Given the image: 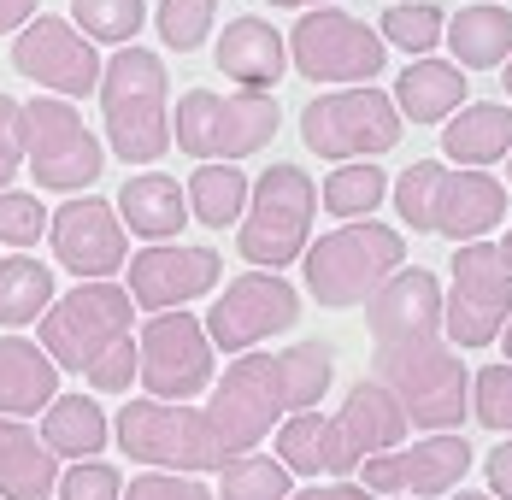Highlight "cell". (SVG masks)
I'll return each mask as SVG.
<instances>
[{
	"label": "cell",
	"instance_id": "6da1fadb",
	"mask_svg": "<svg viewBox=\"0 0 512 500\" xmlns=\"http://www.w3.org/2000/svg\"><path fill=\"white\" fill-rule=\"evenodd\" d=\"M336 383V348L330 342H295L283 353H236L224 377L206 389V424L224 453H254L289 412H312Z\"/></svg>",
	"mask_w": 512,
	"mask_h": 500
},
{
	"label": "cell",
	"instance_id": "7a4b0ae2",
	"mask_svg": "<svg viewBox=\"0 0 512 500\" xmlns=\"http://www.w3.org/2000/svg\"><path fill=\"white\" fill-rule=\"evenodd\" d=\"M395 218L412 236H448L460 242H483L501 218H507V183L489 171H448L442 159H412L407 171L389 183Z\"/></svg>",
	"mask_w": 512,
	"mask_h": 500
},
{
	"label": "cell",
	"instance_id": "3957f363",
	"mask_svg": "<svg viewBox=\"0 0 512 500\" xmlns=\"http://www.w3.org/2000/svg\"><path fill=\"white\" fill-rule=\"evenodd\" d=\"M106 142L124 165H159L171 153V77L154 48H118L101 65Z\"/></svg>",
	"mask_w": 512,
	"mask_h": 500
},
{
	"label": "cell",
	"instance_id": "277c9868",
	"mask_svg": "<svg viewBox=\"0 0 512 500\" xmlns=\"http://www.w3.org/2000/svg\"><path fill=\"white\" fill-rule=\"evenodd\" d=\"M401 265H407V236L395 224H377V218L342 224V230L307 242V253H301L307 295L324 312H354V306H365Z\"/></svg>",
	"mask_w": 512,
	"mask_h": 500
},
{
	"label": "cell",
	"instance_id": "5b68a950",
	"mask_svg": "<svg viewBox=\"0 0 512 500\" xmlns=\"http://www.w3.org/2000/svg\"><path fill=\"white\" fill-rule=\"evenodd\" d=\"M377 383L401 400L407 424L430 430V436L465 430V418H471V371L442 336H430V342H383L377 348Z\"/></svg>",
	"mask_w": 512,
	"mask_h": 500
},
{
	"label": "cell",
	"instance_id": "8992f818",
	"mask_svg": "<svg viewBox=\"0 0 512 500\" xmlns=\"http://www.w3.org/2000/svg\"><path fill=\"white\" fill-rule=\"evenodd\" d=\"M312 218H318V183L301 165L277 159L248 189V212L236 224V248L254 271H283V265H295L307 253Z\"/></svg>",
	"mask_w": 512,
	"mask_h": 500
},
{
	"label": "cell",
	"instance_id": "52a82bcc",
	"mask_svg": "<svg viewBox=\"0 0 512 500\" xmlns=\"http://www.w3.org/2000/svg\"><path fill=\"white\" fill-rule=\"evenodd\" d=\"M118 448L148 471H177V477H201V471H224V442L212 436L201 406L189 400H130L112 418Z\"/></svg>",
	"mask_w": 512,
	"mask_h": 500
},
{
	"label": "cell",
	"instance_id": "ba28073f",
	"mask_svg": "<svg viewBox=\"0 0 512 500\" xmlns=\"http://www.w3.org/2000/svg\"><path fill=\"white\" fill-rule=\"evenodd\" d=\"M283 130V112L271 95H218V89H189L177 100L171 118V142L201 159V165H236L248 153L271 148V136Z\"/></svg>",
	"mask_w": 512,
	"mask_h": 500
},
{
	"label": "cell",
	"instance_id": "9c48e42d",
	"mask_svg": "<svg viewBox=\"0 0 512 500\" xmlns=\"http://www.w3.org/2000/svg\"><path fill=\"white\" fill-rule=\"evenodd\" d=\"M24 165L36 177V189L53 195H83L95 189L106 171L101 136L83 124V112L59 95L24 100Z\"/></svg>",
	"mask_w": 512,
	"mask_h": 500
},
{
	"label": "cell",
	"instance_id": "30bf717a",
	"mask_svg": "<svg viewBox=\"0 0 512 500\" xmlns=\"http://www.w3.org/2000/svg\"><path fill=\"white\" fill-rule=\"evenodd\" d=\"M283 48H289V65L301 77H312V83H342V89H365L389 65L383 36L365 18L342 12V6H312V12H301V24L283 36Z\"/></svg>",
	"mask_w": 512,
	"mask_h": 500
},
{
	"label": "cell",
	"instance_id": "8fae6325",
	"mask_svg": "<svg viewBox=\"0 0 512 500\" xmlns=\"http://www.w3.org/2000/svg\"><path fill=\"white\" fill-rule=\"evenodd\" d=\"M136 306L124 295V283H77L71 295H53V306L36 324V342L59 371H89L112 342L130 336Z\"/></svg>",
	"mask_w": 512,
	"mask_h": 500
},
{
	"label": "cell",
	"instance_id": "7c38bea8",
	"mask_svg": "<svg viewBox=\"0 0 512 500\" xmlns=\"http://www.w3.org/2000/svg\"><path fill=\"white\" fill-rule=\"evenodd\" d=\"M512 312V271L495 242H460L454 253V283L442 295V342L448 348H495L501 324Z\"/></svg>",
	"mask_w": 512,
	"mask_h": 500
},
{
	"label": "cell",
	"instance_id": "4fadbf2b",
	"mask_svg": "<svg viewBox=\"0 0 512 500\" xmlns=\"http://www.w3.org/2000/svg\"><path fill=\"white\" fill-rule=\"evenodd\" d=\"M401 112L383 89H336V95H312L307 112H301V142H307L318 159H377V153L401 148Z\"/></svg>",
	"mask_w": 512,
	"mask_h": 500
},
{
	"label": "cell",
	"instance_id": "5bb4252c",
	"mask_svg": "<svg viewBox=\"0 0 512 500\" xmlns=\"http://www.w3.org/2000/svg\"><path fill=\"white\" fill-rule=\"evenodd\" d=\"M295 324H301V289L283 271H242V277L224 283V295L212 300L201 330L212 342V353L236 359V353H254L259 342H271V336H283Z\"/></svg>",
	"mask_w": 512,
	"mask_h": 500
},
{
	"label": "cell",
	"instance_id": "9a60e30c",
	"mask_svg": "<svg viewBox=\"0 0 512 500\" xmlns=\"http://www.w3.org/2000/svg\"><path fill=\"white\" fill-rule=\"evenodd\" d=\"M136 377L148 400H195L212 389V342L195 312H154L136 336Z\"/></svg>",
	"mask_w": 512,
	"mask_h": 500
},
{
	"label": "cell",
	"instance_id": "2e32d148",
	"mask_svg": "<svg viewBox=\"0 0 512 500\" xmlns=\"http://www.w3.org/2000/svg\"><path fill=\"white\" fill-rule=\"evenodd\" d=\"M12 71L18 77H30L36 89H48L59 100H83L101 89V53L95 42L71 24V18H59V12H36L24 30H18V42H12Z\"/></svg>",
	"mask_w": 512,
	"mask_h": 500
},
{
	"label": "cell",
	"instance_id": "e0dca14e",
	"mask_svg": "<svg viewBox=\"0 0 512 500\" xmlns=\"http://www.w3.org/2000/svg\"><path fill=\"white\" fill-rule=\"evenodd\" d=\"M471 465H477V453L465 448V436L460 430H442V436L401 442V448H389V453L359 459V489L401 495V500H436V495H454Z\"/></svg>",
	"mask_w": 512,
	"mask_h": 500
},
{
	"label": "cell",
	"instance_id": "ac0fdd59",
	"mask_svg": "<svg viewBox=\"0 0 512 500\" xmlns=\"http://www.w3.org/2000/svg\"><path fill=\"white\" fill-rule=\"evenodd\" d=\"M48 248L77 283H112L130 259V236L101 195H71L59 212H48Z\"/></svg>",
	"mask_w": 512,
	"mask_h": 500
},
{
	"label": "cell",
	"instance_id": "d6986e66",
	"mask_svg": "<svg viewBox=\"0 0 512 500\" xmlns=\"http://www.w3.org/2000/svg\"><path fill=\"white\" fill-rule=\"evenodd\" d=\"M124 277H130L124 295L136 312H177L218 289L224 259L212 248H189V242H148L142 253L124 259Z\"/></svg>",
	"mask_w": 512,
	"mask_h": 500
},
{
	"label": "cell",
	"instance_id": "ffe728a7",
	"mask_svg": "<svg viewBox=\"0 0 512 500\" xmlns=\"http://www.w3.org/2000/svg\"><path fill=\"white\" fill-rule=\"evenodd\" d=\"M365 324L371 342H430L442 336V283L424 265H401L377 295L365 300Z\"/></svg>",
	"mask_w": 512,
	"mask_h": 500
},
{
	"label": "cell",
	"instance_id": "44dd1931",
	"mask_svg": "<svg viewBox=\"0 0 512 500\" xmlns=\"http://www.w3.org/2000/svg\"><path fill=\"white\" fill-rule=\"evenodd\" d=\"M289 71V48H283V30L259 12H242L224 24L218 36V77L236 83V95H271Z\"/></svg>",
	"mask_w": 512,
	"mask_h": 500
},
{
	"label": "cell",
	"instance_id": "7402d4cb",
	"mask_svg": "<svg viewBox=\"0 0 512 500\" xmlns=\"http://www.w3.org/2000/svg\"><path fill=\"white\" fill-rule=\"evenodd\" d=\"M407 412H401V400L389 395L377 377H359L348 400H342V412H336V436H342V448L354 453V459H371V453H389L407 442Z\"/></svg>",
	"mask_w": 512,
	"mask_h": 500
},
{
	"label": "cell",
	"instance_id": "603a6c76",
	"mask_svg": "<svg viewBox=\"0 0 512 500\" xmlns=\"http://www.w3.org/2000/svg\"><path fill=\"white\" fill-rule=\"evenodd\" d=\"M124 236H142V242H177L183 224H189V200H183V183L171 171H136L118 200H112Z\"/></svg>",
	"mask_w": 512,
	"mask_h": 500
},
{
	"label": "cell",
	"instance_id": "cb8c5ba5",
	"mask_svg": "<svg viewBox=\"0 0 512 500\" xmlns=\"http://www.w3.org/2000/svg\"><path fill=\"white\" fill-rule=\"evenodd\" d=\"M277 465L289 471V477H354L359 459L342 448V436H336V418H324L318 406L312 412H289L283 424H277Z\"/></svg>",
	"mask_w": 512,
	"mask_h": 500
},
{
	"label": "cell",
	"instance_id": "d4e9b609",
	"mask_svg": "<svg viewBox=\"0 0 512 500\" xmlns=\"http://www.w3.org/2000/svg\"><path fill=\"white\" fill-rule=\"evenodd\" d=\"M442 153H448L460 171L501 165L512 153V106L507 100H465L460 112L442 124Z\"/></svg>",
	"mask_w": 512,
	"mask_h": 500
},
{
	"label": "cell",
	"instance_id": "484cf974",
	"mask_svg": "<svg viewBox=\"0 0 512 500\" xmlns=\"http://www.w3.org/2000/svg\"><path fill=\"white\" fill-rule=\"evenodd\" d=\"M465 89H471V77H465L454 59H412L407 71L395 77V112H401V124H448L454 112L465 106Z\"/></svg>",
	"mask_w": 512,
	"mask_h": 500
},
{
	"label": "cell",
	"instance_id": "4316f807",
	"mask_svg": "<svg viewBox=\"0 0 512 500\" xmlns=\"http://www.w3.org/2000/svg\"><path fill=\"white\" fill-rule=\"evenodd\" d=\"M59 395V365L30 336H0V418H36Z\"/></svg>",
	"mask_w": 512,
	"mask_h": 500
},
{
	"label": "cell",
	"instance_id": "83f0119b",
	"mask_svg": "<svg viewBox=\"0 0 512 500\" xmlns=\"http://www.w3.org/2000/svg\"><path fill=\"white\" fill-rule=\"evenodd\" d=\"M59 459L24 418H0V500H53Z\"/></svg>",
	"mask_w": 512,
	"mask_h": 500
},
{
	"label": "cell",
	"instance_id": "f1b7e54d",
	"mask_svg": "<svg viewBox=\"0 0 512 500\" xmlns=\"http://www.w3.org/2000/svg\"><path fill=\"white\" fill-rule=\"evenodd\" d=\"M42 448L53 453V459H95V453H106V442H112V418H106V406L95 395H53L48 412H42Z\"/></svg>",
	"mask_w": 512,
	"mask_h": 500
},
{
	"label": "cell",
	"instance_id": "f546056e",
	"mask_svg": "<svg viewBox=\"0 0 512 500\" xmlns=\"http://www.w3.org/2000/svg\"><path fill=\"white\" fill-rule=\"evenodd\" d=\"M442 42L454 48V65L460 71H495V65H507L512 6H501V0H471V6H460V18H448Z\"/></svg>",
	"mask_w": 512,
	"mask_h": 500
},
{
	"label": "cell",
	"instance_id": "4dcf8cb0",
	"mask_svg": "<svg viewBox=\"0 0 512 500\" xmlns=\"http://www.w3.org/2000/svg\"><path fill=\"white\" fill-rule=\"evenodd\" d=\"M248 189H254V177L236 171V165H195V177L183 183L189 224H206V230L242 224V212H248Z\"/></svg>",
	"mask_w": 512,
	"mask_h": 500
},
{
	"label": "cell",
	"instance_id": "1f68e13d",
	"mask_svg": "<svg viewBox=\"0 0 512 500\" xmlns=\"http://www.w3.org/2000/svg\"><path fill=\"white\" fill-rule=\"evenodd\" d=\"M53 306V265L30 259V253H12L0 259V330H24V324H42V312Z\"/></svg>",
	"mask_w": 512,
	"mask_h": 500
},
{
	"label": "cell",
	"instance_id": "d6a6232c",
	"mask_svg": "<svg viewBox=\"0 0 512 500\" xmlns=\"http://www.w3.org/2000/svg\"><path fill=\"white\" fill-rule=\"evenodd\" d=\"M318 200H324V212H330V218L359 224V218H371V212L389 200V171H383V165H371V159H348V165H336V171L324 177Z\"/></svg>",
	"mask_w": 512,
	"mask_h": 500
},
{
	"label": "cell",
	"instance_id": "836d02e7",
	"mask_svg": "<svg viewBox=\"0 0 512 500\" xmlns=\"http://www.w3.org/2000/svg\"><path fill=\"white\" fill-rule=\"evenodd\" d=\"M371 30L383 36V48H401V53H412V59H430V53L442 48L448 12H442L436 0H395Z\"/></svg>",
	"mask_w": 512,
	"mask_h": 500
},
{
	"label": "cell",
	"instance_id": "e575fe53",
	"mask_svg": "<svg viewBox=\"0 0 512 500\" xmlns=\"http://www.w3.org/2000/svg\"><path fill=\"white\" fill-rule=\"evenodd\" d=\"M289 495H295V477L271 453H230L212 500H289Z\"/></svg>",
	"mask_w": 512,
	"mask_h": 500
},
{
	"label": "cell",
	"instance_id": "d590c367",
	"mask_svg": "<svg viewBox=\"0 0 512 500\" xmlns=\"http://www.w3.org/2000/svg\"><path fill=\"white\" fill-rule=\"evenodd\" d=\"M71 24L95 48H130L148 24V0H71Z\"/></svg>",
	"mask_w": 512,
	"mask_h": 500
},
{
	"label": "cell",
	"instance_id": "8d00e7d4",
	"mask_svg": "<svg viewBox=\"0 0 512 500\" xmlns=\"http://www.w3.org/2000/svg\"><path fill=\"white\" fill-rule=\"evenodd\" d=\"M154 24H159V42L171 53H195L218 30V0H159Z\"/></svg>",
	"mask_w": 512,
	"mask_h": 500
},
{
	"label": "cell",
	"instance_id": "74e56055",
	"mask_svg": "<svg viewBox=\"0 0 512 500\" xmlns=\"http://www.w3.org/2000/svg\"><path fill=\"white\" fill-rule=\"evenodd\" d=\"M471 418L495 436H512V365H483L471 377Z\"/></svg>",
	"mask_w": 512,
	"mask_h": 500
},
{
	"label": "cell",
	"instance_id": "f35d334b",
	"mask_svg": "<svg viewBox=\"0 0 512 500\" xmlns=\"http://www.w3.org/2000/svg\"><path fill=\"white\" fill-rule=\"evenodd\" d=\"M42 236H48V206L30 189H0V242L30 253Z\"/></svg>",
	"mask_w": 512,
	"mask_h": 500
},
{
	"label": "cell",
	"instance_id": "ab89813d",
	"mask_svg": "<svg viewBox=\"0 0 512 500\" xmlns=\"http://www.w3.org/2000/svg\"><path fill=\"white\" fill-rule=\"evenodd\" d=\"M59 500H118L124 495V477H118V465L112 459H77V465H65L59 471Z\"/></svg>",
	"mask_w": 512,
	"mask_h": 500
},
{
	"label": "cell",
	"instance_id": "60d3db41",
	"mask_svg": "<svg viewBox=\"0 0 512 500\" xmlns=\"http://www.w3.org/2000/svg\"><path fill=\"white\" fill-rule=\"evenodd\" d=\"M83 383H89V395H130V383H136V336L112 342V348L83 371Z\"/></svg>",
	"mask_w": 512,
	"mask_h": 500
},
{
	"label": "cell",
	"instance_id": "b9f144b4",
	"mask_svg": "<svg viewBox=\"0 0 512 500\" xmlns=\"http://www.w3.org/2000/svg\"><path fill=\"white\" fill-rule=\"evenodd\" d=\"M118 500H212L201 477H177V471H142V477H130V489Z\"/></svg>",
	"mask_w": 512,
	"mask_h": 500
},
{
	"label": "cell",
	"instance_id": "7bdbcfd3",
	"mask_svg": "<svg viewBox=\"0 0 512 500\" xmlns=\"http://www.w3.org/2000/svg\"><path fill=\"white\" fill-rule=\"evenodd\" d=\"M18 171H24V100L0 95V189H12Z\"/></svg>",
	"mask_w": 512,
	"mask_h": 500
},
{
	"label": "cell",
	"instance_id": "ee69618b",
	"mask_svg": "<svg viewBox=\"0 0 512 500\" xmlns=\"http://www.w3.org/2000/svg\"><path fill=\"white\" fill-rule=\"evenodd\" d=\"M483 477H489L495 500H512V436H501V448L483 453Z\"/></svg>",
	"mask_w": 512,
	"mask_h": 500
},
{
	"label": "cell",
	"instance_id": "f6af8a7d",
	"mask_svg": "<svg viewBox=\"0 0 512 500\" xmlns=\"http://www.w3.org/2000/svg\"><path fill=\"white\" fill-rule=\"evenodd\" d=\"M289 500H377L371 489H359L354 477H336V483H312V489H301V495Z\"/></svg>",
	"mask_w": 512,
	"mask_h": 500
},
{
	"label": "cell",
	"instance_id": "bcb514c9",
	"mask_svg": "<svg viewBox=\"0 0 512 500\" xmlns=\"http://www.w3.org/2000/svg\"><path fill=\"white\" fill-rule=\"evenodd\" d=\"M36 18V0H0V36H12V30H24Z\"/></svg>",
	"mask_w": 512,
	"mask_h": 500
},
{
	"label": "cell",
	"instance_id": "7dc6e473",
	"mask_svg": "<svg viewBox=\"0 0 512 500\" xmlns=\"http://www.w3.org/2000/svg\"><path fill=\"white\" fill-rule=\"evenodd\" d=\"M265 6H295V12H312V6H342V0H265Z\"/></svg>",
	"mask_w": 512,
	"mask_h": 500
},
{
	"label": "cell",
	"instance_id": "c3c4849f",
	"mask_svg": "<svg viewBox=\"0 0 512 500\" xmlns=\"http://www.w3.org/2000/svg\"><path fill=\"white\" fill-rule=\"evenodd\" d=\"M448 500H495V495H483V489H465V483H460V489H454Z\"/></svg>",
	"mask_w": 512,
	"mask_h": 500
},
{
	"label": "cell",
	"instance_id": "681fc988",
	"mask_svg": "<svg viewBox=\"0 0 512 500\" xmlns=\"http://www.w3.org/2000/svg\"><path fill=\"white\" fill-rule=\"evenodd\" d=\"M501 353H507V365H512V312H507V324H501Z\"/></svg>",
	"mask_w": 512,
	"mask_h": 500
},
{
	"label": "cell",
	"instance_id": "f907efd6",
	"mask_svg": "<svg viewBox=\"0 0 512 500\" xmlns=\"http://www.w3.org/2000/svg\"><path fill=\"white\" fill-rule=\"evenodd\" d=\"M501 248V259H507V271H512V224H507V242H495Z\"/></svg>",
	"mask_w": 512,
	"mask_h": 500
},
{
	"label": "cell",
	"instance_id": "816d5d0a",
	"mask_svg": "<svg viewBox=\"0 0 512 500\" xmlns=\"http://www.w3.org/2000/svg\"><path fill=\"white\" fill-rule=\"evenodd\" d=\"M501 71H507V77H501V83H507V100H512V53H507V65H501Z\"/></svg>",
	"mask_w": 512,
	"mask_h": 500
},
{
	"label": "cell",
	"instance_id": "f5cc1de1",
	"mask_svg": "<svg viewBox=\"0 0 512 500\" xmlns=\"http://www.w3.org/2000/svg\"><path fill=\"white\" fill-rule=\"evenodd\" d=\"M507 189H512V153H507Z\"/></svg>",
	"mask_w": 512,
	"mask_h": 500
}]
</instances>
